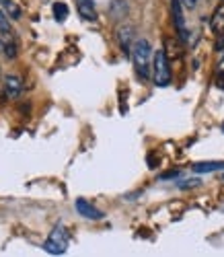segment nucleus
<instances>
[{"label": "nucleus", "mask_w": 224, "mask_h": 257, "mask_svg": "<svg viewBox=\"0 0 224 257\" xmlns=\"http://www.w3.org/2000/svg\"><path fill=\"white\" fill-rule=\"evenodd\" d=\"M130 58L134 64V70H136L140 80H148L150 78V66H152V48L148 44V39H136L134 46L130 50Z\"/></svg>", "instance_id": "obj_1"}, {"label": "nucleus", "mask_w": 224, "mask_h": 257, "mask_svg": "<svg viewBox=\"0 0 224 257\" xmlns=\"http://www.w3.org/2000/svg\"><path fill=\"white\" fill-rule=\"evenodd\" d=\"M70 245V232L64 224H56L52 228V232L48 234L46 243H43V249H46L50 255H64L68 251Z\"/></svg>", "instance_id": "obj_2"}, {"label": "nucleus", "mask_w": 224, "mask_h": 257, "mask_svg": "<svg viewBox=\"0 0 224 257\" xmlns=\"http://www.w3.org/2000/svg\"><path fill=\"white\" fill-rule=\"evenodd\" d=\"M152 82L156 87H167L171 82V62L165 50H156L152 54Z\"/></svg>", "instance_id": "obj_3"}, {"label": "nucleus", "mask_w": 224, "mask_h": 257, "mask_svg": "<svg viewBox=\"0 0 224 257\" xmlns=\"http://www.w3.org/2000/svg\"><path fill=\"white\" fill-rule=\"evenodd\" d=\"M171 13H173V25H175L177 35L183 41H187V27H185V15H183L181 0H171Z\"/></svg>", "instance_id": "obj_4"}, {"label": "nucleus", "mask_w": 224, "mask_h": 257, "mask_svg": "<svg viewBox=\"0 0 224 257\" xmlns=\"http://www.w3.org/2000/svg\"><path fill=\"white\" fill-rule=\"evenodd\" d=\"M74 208H76V212L80 214L82 218H86V220H101L105 214L97 208V206H93L91 202H86L84 198H78L76 202H74Z\"/></svg>", "instance_id": "obj_5"}, {"label": "nucleus", "mask_w": 224, "mask_h": 257, "mask_svg": "<svg viewBox=\"0 0 224 257\" xmlns=\"http://www.w3.org/2000/svg\"><path fill=\"white\" fill-rule=\"evenodd\" d=\"M3 89H5V95L9 99H19L21 93H23V80H21L17 74H9L3 80Z\"/></svg>", "instance_id": "obj_6"}, {"label": "nucleus", "mask_w": 224, "mask_h": 257, "mask_svg": "<svg viewBox=\"0 0 224 257\" xmlns=\"http://www.w3.org/2000/svg\"><path fill=\"white\" fill-rule=\"evenodd\" d=\"M118 41H120V48H122V52L126 54V56H130V50H132V46H134V27H130V25H124V27H120L118 29Z\"/></svg>", "instance_id": "obj_7"}, {"label": "nucleus", "mask_w": 224, "mask_h": 257, "mask_svg": "<svg viewBox=\"0 0 224 257\" xmlns=\"http://www.w3.org/2000/svg\"><path fill=\"white\" fill-rule=\"evenodd\" d=\"M76 9L84 21H97V9L93 0H76Z\"/></svg>", "instance_id": "obj_8"}, {"label": "nucleus", "mask_w": 224, "mask_h": 257, "mask_svg": "<svg viewBox=\"0 0 224 257\" xmlns=\"http://www.w3.org/2000/svg\"><path fill=\"white\" fill-rule=\"evenodd\" d=\"M193 173H214V171H224V161H214V163H195Z\"/></svg>", "instance_id": "obj_9"}, {"label": "nucleus", "mask_w": 224, "mask_h": 257, "mask_svg": "<svg viewBox=\"0 0 224 257\" xmlns=\"http://www.w3.org/2000/svg\"><path fill=\"white\" fill-rule=\"evenodd\" d=\"M52 9H54V17H56L58 23L66 21V17H68V13H70V9H68V5H66V3H54Z\"/></svg>", "instance_id": "obj_10"}, {"label": "nucleus", "mask_w": 224, "mask_h": 257, "mask_svg": "<svg viewBox=\"0 0 224 257\" xmlns=\"http://www.w3.org/2000/svg\"><path fill=\"white\" fill-rule=\"evenodd\" d=\"M212 27H214L216 31H222V29H224V3L216 9V13H214V17H212Z\"/></svg>", "instance_id": "obj_11"}, {"label": "nucleus", "mask_w": 224, "mask_h": 257, "mask_svg": "<svg viewBox=\"0 0 224 257\" xmlns=\"http://www.w3.org/2000/svg\"><path fill=\"white\" fill-rule=\"evenodd\" d=\"M0 5H3V9L11 15V19H21V7L15 5L13 0H0Z\"/></svg>", "instance_id": "obj_12"}, {"label": "nucleus", "mask_w": 224, "mask_h": 257, "mask_svg": "<svg viewBox=\"0 0 224 257\" xmlns=\"http://www.w3.org/2000/svg\"><path fill=\"white\" fill-rule=\"evenodd\" d=\"M13 29H11V23H9V17L5 11H0V35H11Z\"/></svg>", "instance_id": "obj_13"}, {"label": "nucleus", "mask_w": 224, "mask_h": 257, "mask_svg": "<svg viewBox=\"0 0 224 257\" xmlns=\"http://www.w3.org/2000/svg\"><path fill=\"white\" fill-rule=\"evenodd\" d=\"M199 183H201L199 179H185V181L179 183V187H181V189H187V187H197Z\"/></svg>", "instance_id": "obj_14"}, {"label": "nucleus", "mask_w": 224, "mask_h": 257, "mask_svg": "<svg viewBox=\"0 0 224 257\" xmlns=\"http://www.w3.org/2000/svg\"><path fill=\"white\" fill-rule=\"evenodd\" d=\"M181 3H185L187 7H195V3H197V0H181Z\"/></svg>", "instance_id": "obj_15"}, {"label": "nucleus", "mask_w": 224, "mask_h": 257, "mask_svg": "<svg viewBox=\"0 0 224 257\" xmlns=\"http://www.w3.org/2000/svg\"><path fill=\"white\" fill-rule=\"evenodd\" d=\"M5 50V39H0V52Z\"/></svg>", "instance_id": "obj_16"}, {"label": "nucleus", "mask_w": 224, "mask_h": 257, "mask_svg": "<svg viewBox=\"0 0 224 257\" xmlns=\"http://www.w3.org/2000/svg\"><path fill=\"white\" fill-rule=\"evenodd\" d=\"M220 130H222V134H224V121H222V125H220Z\"/></svg>", "instance_id": "obj_17"}, {"label": "nucleus", "mask_w": 224, "mask_h": 257, "mask_svg": "<svg viewBox=\"0 0 224 257\" xmlns=\"http://www.w3.org/2000/svg\"><path fill=\"white\" fill-rule=\"evenodd\" d=\"M222 179H224V173H222Z\"/></svg>", "instance_id": "obj_18"}]
</instances>
